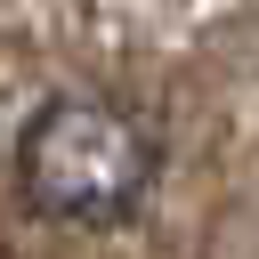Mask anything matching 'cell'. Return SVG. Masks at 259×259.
I'll return each mask as SVG.
<instances>
[{
    "instance_id": "6da1fadb",
    "label": "cell",
    "mask_w": 259,
    "mask_h": 259,
    "mask_svg": "<svg viewBox=\"0 0 259 259\" xmlns=\"http://www.w3.org/2000/svg\"><path fill=\"white\" fill-rule=\"evenodd\" d=\"M162 154L146 138L138 113L105 105V97H49L24 138H16V178L24 194L49 210V219H73V227H113L146 202Z\"/></svg>"
}]
</instances>
